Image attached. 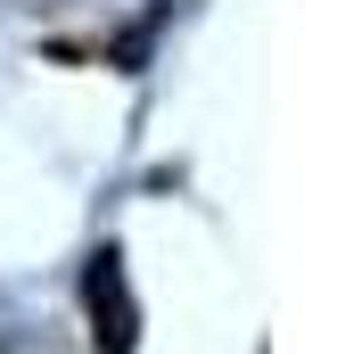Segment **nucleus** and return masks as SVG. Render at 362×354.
<instances>
[{
  "label": "nucleus",
  "instance_id": "f257e3e1",
  "mask_svg": "<svg viewBox=\"0 0 362 354\" xmlns=\"http://www.w3.org/2000/svg\"><path fill=\"white\" fill-rule=\"evenodd\" d=\"M83 305H90V338H99V354H132L140 346V305H132V280H124V247H99V256H90Z\"/></svg>",
  "mask_w": 362,
  "mask_h": 354
}]
</instances>
